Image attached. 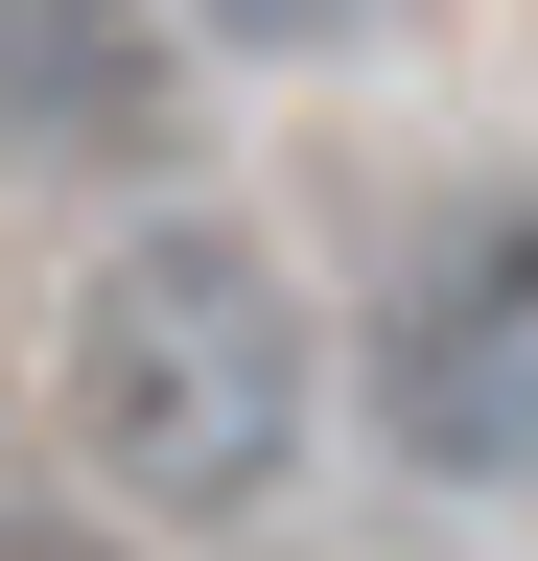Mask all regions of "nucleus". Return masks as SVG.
Returning <instances> with one entry per match:
<instances>
[{
	"label": "nucleus",
	"instance_id": "f257e3e1",
	"mask_svg": "<svg viewBox=\"0 0 538 561\" xmlns=\"http://www.w3.org/2000/svg\"><path fill=\"white\" fill-rule=\"evenodd\" d=\"M71 445L141 515H257L305 468V280L234 234V210H164V234L94 257L71 305Z\"/></svg>",
	"mask_w": 538,
	"mask_h": 561
},
{
	"label": "nucleus",
	"instance_id": "20e7f679",
	"mask_svg": "<svg viewBox=\"0 0 538 561\" xmlns=\"http://www.w3.org/2000/svg\"><path fill=\"white\" fill-rule=\"evenodd\" d=\"M187 24H211V47H257V70H305V47H352L375 0H187Z\"/></svg>",
	"mask_w": 538,
	"mask_h": 561
},
{
	"label": "nucleus",
	"instance_id": "39448f33",
	"mask_svg": "<svg viewBox=\"0 0 538 561\" xmlns=\"http://www.w3.org/2000/svg\"><path fill=\"white\" fill-rule=\"evenodd\" d=\"M0 561H141V538H94V515H0Z\"/></svg>",
	"mask_w": 538,
	"mask_h": 561
},
{
	"label": "nucleus",
	"instance_id": "f03ea898",
	"mask_svg": "<svg viewBox=\"0 0 538 561\" xmlns=\"http://www.w3.org/2000/svg\"><path fill=\"white\" fill-rule=\"evenodd\" d=\"M375 445L422 491H515L538 468V234L468 210V234L375 305Z\"/></svg>",
	"mask_w": 538,
	"mask_h": 561
},
{
	"label": "nucleus",
	"instance_id": "7ed1b4c3",
	"mask_svg": "<svg viewBox=\"0 0 538 561\" xmlns=\"http://www.w3.org/2000/svg\"><path fill=\"white\" fill-rule=\"evenodd\" d=\"M0 140L24 164H164V0H0Z\"/></svg>",
	"mask_w": 538,
	"mask_h": 561
}]
</instances>
